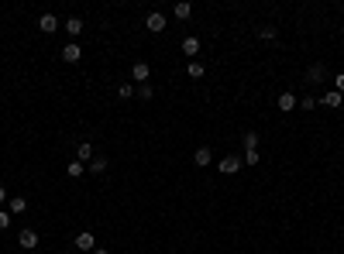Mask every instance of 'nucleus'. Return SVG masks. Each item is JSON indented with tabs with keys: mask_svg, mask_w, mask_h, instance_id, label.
I'll return each mask as SVG.
<instances>
[{
	"mask_svg": "<svg viewBox=\"0 0 344 254\" xmlns=\"http://www.w3.org/2000/svg\"><path fill=\"white\" fill-rule=\"evenodd\" d=\"M241 165H245L241 158L227 155V158H220V161H217V172H220V176H234V172H241Z\"/></svg>",
	"mask_w": 344,
	"mask_h": 254,
	"instance_id": "1",
	"label": "nucleus"
},
{
	"mask_svg": "<svg viewBox=\"0 0 344 254\" xmlns=\"http://www.w3.org/2000/svg\"><path fill=\"white\" fill-rule=\"evenodd\" d=\"M145 28H148L152 35H162V31H165V14H158V11H152V14L145 18Z\"/></svg>",
	"mask_w": 344,
	"mask_h": 254,
	"instance_id": "2",
	"label": "nucleus"
},
{
	"mask_svg": "<svg viewBox=\"0 0 344 254\" xmlns=\"http://www.w3.org/2000/svg\"><path fill=\"white\" fill-rule=\"evenodd\" d=\"M210 161H213V151L207 148V144H200V148H196V155H193V165H200V168H207Z\"/></svg>",
	"mask_w": 344,
	"mask_h": 254,
	"instance_id": "3",
	"label": "nucleus"
},
{
	"mask_svg": "<svg viewBox=\"0 0 344 254\" xmlns=\"http://www.w3.org/2000/svg\"><path fill=\"white\" fill-rule=\"evenodd\" d=\"M38 31H45V35H55V31H59V18H55V14H41Z\"/></svg>",
	"mask_w": 344,
	"mask_h": 254,
	"instance_id": "4",
	"label": "nucleus"
},
{
	"mask_svg": "<svg viewBox=\"0 0 344 254\" xmlns=\"http://www.w3.org/2000/svg\"><path fill=\"white\" fill-rule=\"evenodd\" d=\"M131 76H134V82H148V76H152L148 62H134V65H131Z\"/></svg>",
	"mask_w": 344,
	"mask_h": 254,
	"instance_id": "5",
	"label": "nucleus"
},
{
	"mask_svg": "<svg viewBox=\"0 0 344 254\" xmlns=\"http://www.w3.org/2000/svg\"><path fill=\"white\" fill-rule=\"evenodd\" d=\"M18 240H21V247H28V251H35V247H38V234H35V230H21Z\"/></svg>",
	"mask_w": 344,
	"mask_h": 254,
	"instance_id": "6",
	"label": "nucleus"
},
{
	"mask_svg": "<svg viewBox=\"0 0 344 254\" xmlns=\"http://www.w3.org/2000/svg\"><path fill=\"white\" fill-rule=\"evenodd\" d=\"M76 158L86 165V161H93V144L90 141H79V148H76Z\"/></svg>",
	"mask_w": 344,
	"mask_h": 254,
	"instance_id": "7",
	"label": "nucleus"
},
{
	"mask_svg": "<svg viewBox=\"0 0 344 254\" xmlns=\"http://www.w3.org/2000/svg\"><path fill=\"white\" fill-rule=\"evenodd\" d=\"M83 59V48H79V45H66V48H62V62H79Z\"/></svg>",
	"mask_w": 344,
	"mask_h": 254,
	"instance_id": "8",
	"label": "nucleus"
},
{
	"mask_svg": "<svg viewBox=\"0 0 344 254\" xmlns=\"http://www.w3.org/2000/svg\"><path fill=\"white\" fill-rule=\"evenodd\" d=\"M76 251H96L93 234H79V237H76Z\"/></svg>",
	"mask_w": 344,
	"mask_h": 254,
	"instance_id": "9",
	"label": "nucleus"
},
{
	"mask_svg": "<svg viewBox=\"0 0 344 254\" xmlns=\"http://www.w3.org/2000/svg\"><path fill=\"white\" fill-rule=\"evenodd\" d=\"M324 76H327V69H324V65H320V62L306 69V82H320V79H324Z\"/></svg>",
	"mask_w": 344,
	"mask_h": 254,
	"instance_id": "10",
	"label": "nucleus"
},
{
	"mask_svg": "<svg viewBox=\"0 0 344 254\" xmlns=\"http://www.w3.org/2000/svg\"><path fill=\"white\" fill-rule=\"evenodd\" d=\"M107 165H110V161H107L103 155H93V161H90V172H93V176H103V172H107Z\"/></svg>",
	"mask_w": 344,
	"mask_h": 254,
	"instance_id": "11",
	"label": "nucleus"
},
{
	"mask_svg": "<svg viewBox=\"0 0 344 254\" xmlns=\"http://www.w3.org/2000/svg\"><path fill=\"white\" fill-rule=\"evenodd\" d=\"M183 55H200V38H183Z\"/></svg>",
	"mask_w": 344,
	"mask_h": 254,
	"instance_id": "12",
	"label": "nucleus"
},
{
	"mask_svg": "<svg viewBox=\"0 0 344 254\" xmlns=\"http://www.w3.org/2000/svg\"><path fill=\"white\" fill-rule=\"evenodd\" d=\"M66 31H69L73 38H79V35H83L86 28H83V21H79V18H69V21H66Z\"/></svg>",
	"mask_w": 344,
	"mask_h": 254,
	"instance_id": "13",
	"label": "nucleus"
},
{
	"mask_svg": "<svg viewBox=\"0 0 344 254\" xmlns=\"http://www.w3.org/2000/svg\"><path fill=\"white\" fill-rule=\"evenodd\" d=\"M172 14H176V18H179V21H186V18H190V14H193V7H190V4H186V0H179V4L172 7Z\"/></svg>",
	"mask_w": 344,
	"mask_h": 254,
	"instance_id": "14",
	"label": "nucleus"
},
{
	"mask_svg": "<svg viewBox=\"0 0 344 254\" xmlns=\"http://www.w3.org/2000/svg\"><path fill=\"white\" fill-rule=\"evenodd\" d=\"M324 103H327V107H334V110H341L344 97H341V93H337V90H330V93H327V97H324Z\"/></svg>",
	"mask_w": 344,
	"mask_h": 254,
	"instance_id": "15",
	"label": "nucleus"
},
{
	"mask_svg": "<svg viewBox=\"0 0 344 254\" xmlns=\"http://www.w3.org/2000/svg\"><path fill=\"white\" fill-rule=\"evenodd\" d=\"M28 210V199L24 196H11V213H24Z\"/></svg>",
	"mask_w": 344,
	"mask_h": 254,
	"instance_id": "16",
	"label": "nucleus"
},
{
	"mask_svg": "<svg viewBox=\"0 0 344 254\" xmlns=\"http://www.w3.org/2000/svg\"><path fill=\"white\" fill-rule=\"evenodd\" d=\"M66 172H69V176H73V179H79V176H83V172H86V165H83V161H79V158H76V161H69V165H66Z\"/></svg>",
	"mask_w": 344,
	"mask_h": 254,
	"instance_id": "17",
	"label": "nucleus"
},
{
	"mask_svg": "<svg viewBox=\"0 0 344 254\" xmlns=\"http://www.w3.org/2000/svg\"><path fill=\"white\" fill-rule=\"evenodd\" d=\"M186 72H190L193 79H203V72H207V69H203V62H196V59H193L190 65H186Z\"/></svg>",
	"mask_w": 344,
	"mask_h": 254,
	"instance_id": "18",
	"label": "nucleus"
},
{
	"mask_svg": "<svg viewBox=\"0 0 344 254\" xmlns=\"http://www.w3.org/2000/svg\"><path fill=\"white\" fill-rule=\"evenodd\" d=\"M117 97H121V100H131L134 97V86H131V82H117Z\"/></svg>",
	"mask_w": 344,
	"mask_h": 254,
	"instance_id": "19",
	"label": "nucleus"
},
{
	"mask_svg": "<svg viewBox=\"0 0 344 254\" xmlns=\"http://www.w3.org/2000/svg\"><path fill=\"white\" fill-rule=\"evenodd\" d=\"M293 107H296V97L293 93H282L279 97V110H293Z\"/></svg>",
	"mask_w": 344,
	"mask_h": 254,
	"instance_id": "20",
	"label": "nucleus"
},
{
	"mask_svg": "<svg viewBox=\"0 0 344 254\" xmlns=\"http://www.w3.org/2000/svg\"><path fill=\"white\" fill-rule=\"evenodd\" d=\"M245 151H258V134H255V131L245 134Z\"/></svg>",
	"mask_w": 344,
	"mask_h": 254,
	"instance_id": "21",
	"label": "nucleus"
},
{
	"mask_svg": "<svg viewBox=\"0 0 344 254\" xmlns=\"http://www.w3.org/2000/svg\"><path fill=\"white\" fill-rule=\"evenodd\" d=\"M134 93H138V97H141V100H152V97H155V90H152V86H148V82H141V86H138Z\"/></svg>",
	"mask_w": 344,
	"mask_h": 254,
	"instance_id": "22",
	"label": "nucleus"
},
{
	"mask_svg": "<svg viewBox=\"0 0 344 254\" xmlns=\"http://www.w3.org/2000/svg\"><path fill=\"white\" fill-rule=\"evenodd\" d=\"M241 161H245V165H258V151H245Z\"/></svg>",
	"mask_w": 344,
	"mask_h": 254,
	"instance_id": "23",
	"label": "nucleus"
},
{
	"mask_svg": "<svg viewBox=\"0 0 344 254\" xmlns=\"http://www.w3.org/2000/svg\"><path fill=\"white\" fill-rule=\"evenodd\" d=\"M7 227H11V213H7V210H0V230H7Z\"/></svg>",
	"mask_w": 344,
	"mask_h": 254,
	"instance_id": "24",
	"label": "nucleus"
},
{
	"mask_svg": "<svg viewBox=\"0 0 344 254\" xmlns=\"http://www.w3.org/2000/svg\"><path fill=\"white\" fill-rule=\"evenodd\" d=\"M334 82H337V93H341V97H344V72H341V76H337V79H334Z\"/></svg>",
	"mask_w": 344,
	"mask_h": 254,
	"instance_id": "25",
	"label": "nucleus"
},
{
	"mask_svg": "<svg viewBox=\"0 0 344 254\" xmlns=\"http://www.w3.org/2000/svg\"><path fill=\"white\" fill-rule=\"evenodd\" d=\"M4 203H7V189L0 186V206H4Z\"/></svg>",
	"mask_w": 344,
	"mask_h": 254,
	"instance_id": "26",
	"label": "nucleus"
},
{
	"mask_svg": "<svg viewBox=\"0 0 344 254\" xmlns=\"http://www.w3.org/2000/svg\"><path fill=\"white\" fill-rule=\"evenodd\" d=\"M93 254H107V251H103V247H96V251H93Z\"/></svg>",
	"mask_w": 344,
	"mask_h": 254,
	"instance_id": "27",
	"label": "nucleus"
},
{
	"mask_svg": "<svg viewBox=\"0 0 344 254\" xmlns=\"http://www.w3.org/2000/svg\"><path fill=\"white\" fill-rule=\"evenodd\" d=\"M31 254H41V251H31Z\"/></svg>",
	"mask_w": 344,
	"mask_h": 254,
	"instance_id": "28",
	"label": "nucleus"
}]
</instances>
